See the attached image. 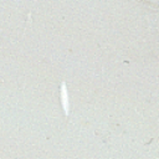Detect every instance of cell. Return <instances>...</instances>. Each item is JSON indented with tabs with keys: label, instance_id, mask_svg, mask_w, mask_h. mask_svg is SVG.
Instances as JSON below:
<instances>
[{
	"label": "cell",
	"instance_id": "1",
	"mask_svg": "<svg viewBox=\"0 0 159 159\" xmlns=\"http://www.w3.org/2000/svg\"><path fill=\"white\" fill-rule=\"evenodd\" d=\"M61 98H62V104H63V108H65V112L67 113V108H68V99H67V92H66V86L62 84V88H61Z\"/></svg>",
	"mask_w": 159,
	"mask_h": 159
}]
</instances>
